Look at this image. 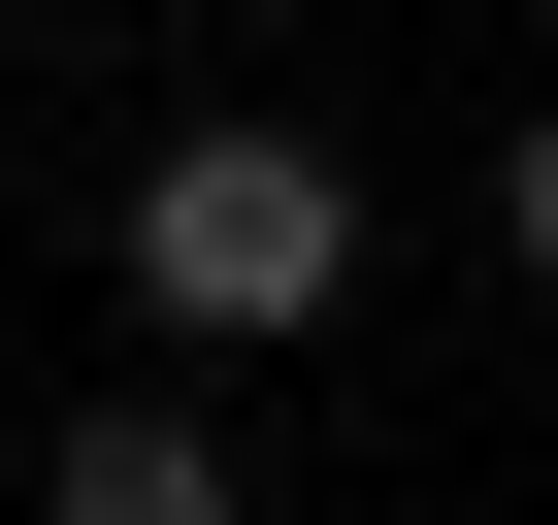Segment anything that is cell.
<instances>
[{"mask_svg": "<svg viewBox=\"0 0 558 525\" xmlns=\"http://www.w3.org/2000/svg\"><path fill=\"white\" fill-rule=\"evenodd\" d=\"M99 262H132V329H165V394H197V362H296V329L362 296V164H329L296 99H197V132L132 164V230H99Z\"/></svg>", "mask_w": 558, "mask_h": 525, "instance_id": "obj_1", "label": "cell"}, {"mask_svg": "<svg viewBox=\"0 0 558 525\" xmlns=\"http://www.w3.org/2000/svg\"><path fill=\"white\" fill-rule=\"evenodd\" d=\"M34 525H263V460H230V427H197V394L132 362V394H99L66 460H34Z\"/></svg>", "mask_w": 558, "mask_h": 525, "instance_id": "obj_2", "label": "cell"}, {"mask_svg": "<svg viewBox=\"0 0 558 525\" xmlns=\"http://www.w3.org/2000/svg\"><path fill=\"white\" fill-rule=\"evenodd\" d=\"M493 262H525V296H558V99L493 132Z\"/></svg>", "mask_w": 558, "mask_h": 525, "instance_id": "obj_3", "label": "cell"}]
</instances>
